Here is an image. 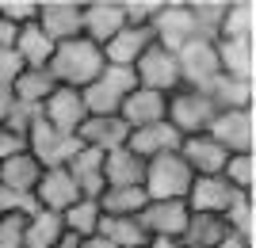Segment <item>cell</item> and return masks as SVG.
<instances>
[{"mask_svg":"<svg viewBox=\"0 0 256 248\" xmlns=\"http://www.w3.org/2000/svg\"><path fill=\"white\" fill-rule=\"evenodd\" d=\"M104 65H107L104 50L80 34V38H69V42L54 46V57H50V65H46V73L54 76V84L76 88V92H80V88H88L100 73H104Z\"/></svg>","mask_w":256,"mask_h":248,"instance_id":"obj_1","label":"cell"},{"mask_svg":"<svg viewBox=\"0 0 256 248\" xmlns=\"http://www.w3.org/2000/svg\"><path fill=\"white\" fill-rule=\"evenodd\" d=\"M192 168L180 161V153H160L153 161H146V176H142V191L150 203H184L188 187H192Z\"/></svg>","mask_w":256,"mask_h":248,"instance_id":"obj_2","label":"cell"},{"mask_svg":"<svg viewBox=\"0 0 256 248\" xmlns=\"http://www.w3.org/2000/svg\"><path fill=\"white\" fill-rule=\"evenodd\" d=\"M134 88H138L134 69L104 65V73H100L88 88H80V99H84V111H88V115H118L122 99H126Z\"/></svg>","mask_w":256,"mask_h":248,"instance_id":"obj_3","label":"cell"},{"mask_svg":"<svg viewBox=\"0 0 256 248\" xmlns=\"http://www.w3.org/2000/svg\"><path fill=\"white\" fill-rule=\"evenodd\" d=\"M150 31H153V42L172 50V54H176L180 46H188L192 38H203L199 27H195V15H192V8H188V0H160Z\"/></svg>","mask_w":256,"mask_h":248,"instance_id":"obj_4","label":"cell"},{"mask_svg":"<svg viewBox=\"0 0 256 248\" xmlns=\"http://www.w3.org/2000/svg\"><path fill=\"white\" fill-rule=\"evenodd\" d=\"M214 115H218V107L210 103V96H206V92H195V88H176L168 96V107H164V119L180 130L184 138L206 134Z\"/></svg>","mask_w":256,"mask_h":248,"instance_id":"obj_5","label":"cell"},{"mask_svg":"<svg viewBox=\"0 0 256 248\" xmlns=\"http://www.w3.org/2000/svg\"><path fill=\"white\" fill-rule=\"evenodd\" d=\"M76 149H80L76 134H65V130L50 126L42 119L27 130V153L38 161V168H65L76 157Z\"/></svg>","mask_w":256,"mask_h":248,"instance_id":"obj_6","label":"cell"},{"mask_svg":"<svg viewBox=\"0 0 256 248\" xmlns=\"http://www.w3.org/2000/svg\"><path fill=\"white\" fill-rule=\"evenodd\" d=\"M206 134H210L226 153H256V107L218 111L214 122L206 126Z\"/></svg>","mask_w":256,"mask_h":248,"instance_id":"obj_7","label":"cell"},{"mask_svg":"<svg viewBox=\"0 0 256 248\" xmlns=\"http://www.w3.org/2000/svg\"><path fill=\"white\" fill-rule=\"evenodd\" d=\"M134 80H138V88H150V92H160V96H172L176 88H184L176 54L164 50V46H157V42L134 61Z\"/></svg>","mask_w":256,"mask_h":248,"instance_id":"obj_8","label":"cell"},{"mask_svg":"<svg viewBox=\"0 0 256 248\" xmlns=\"http://www.w3.org/2000/svg\"><path fill=\"white\" fill-rule=\"evenodd\" d=\"M176 61H180V84L195 88V92H206L218 76V50H214V38H192L188 46L176 50Z\"/></svg>","mask_w":256,"mask_h":248,"instance_id":"obj_9","label":"cell"},{"mask_svg":"<svg viewBox=\"0 0 256 248\" xmlns=\"http://www.w3.org/2000/svg\"><path fill=\"white\" fill-rule=\"evenodd\" d=\"M126 27V15H122V0H84L80 8V34L88 42H111L118 31Z\"/></svg>","mask_w":256,"mask_h":248,"instance_id":"obj_10","label":"cell"},{"mask_svg":"<svg viewBox=\"0 0 256 248\" xmlns=\"http://www.w3.org/2000/svg\"><path fill=\"white\" fill-rule=\"evenodd\" d=\"M80 8L84 0H38V27L46 31L54 46L69 42V38H80Z\"/></svg>","mask_w":256,"mask_h":248,"instance_id":"obj_11","label":"cell"},{"mask_svg":"<svg viewBox=\"0 0 256 248\" xmlns=\"http://www.w3.org/2000/svg\"><path fill=\"white\" fill-rule=\"evenodd\" d=\"M34 199H38V210H54V214H62L76 199H84L76 180L69 176V168H42L38 176V184H34Z\"/></svg>","mask_w":256,"mask_h":248,"instance_id":"obj_12","label":"cell"},{"mask_svg":"<svg viewBox=\"0 0 256 248\" xmlns=\"http://www.w3.org/2000/svg\"><path fill=\"white\" fill-rule=\"evenodd\" d=\"M130 138V126L118 115H88L76 130V141L84 149H96V153H111V149H122Z\"/></svg>","mask_w":256,"mask_h":248,"instance_id":"obj_13","label":"cell"},{"mask_svg":"<svg viewBox=\"0 0 256 248\" xmlns=\"http://www.w3.org/2000/svg\"><path fill=\"white\" fill-rule=\"evenodd\" d=\"M176 153H180V161L192 168V176H222L226 157H230L210 134H192V138H184Z\"/></svg>","mask_w":256,"mask_h":248,"instance_id":"obj_14","label":"cell"},{"mask_svg":"<svg viewBox=\"0 0 256 248\" xmlns=\"http://www.w3.org/2000/svg\"><path fill=\"white\" fill-rule=\"evenodd\" d=\"M230 199H234V187L226 184L222 176H195L192 187H188L184 206H188V214H214V218H222L226 206H230Z\"/></svg>","mask_w":256,"mask_h":248,"instance_id":"obj_15","label":"cell"},{"mask_svg":"<svg viewBox=\"0 0 256 248\" xmlns=\"http://www.w3.org/2000/svg\"><path fill=\"white\" fill-rule=\"evenodd\" d=\"M84 119H88V111H84V99H80V92H76V88H62V84H58L50 96H46V103H42V122L65 130V134H76Z\"/></svg>","mask_w":256,"mask_h":248,"instance_id":"obj_16","label":"cell"},{"mask_svg":"<svg viewBox=\"0 0 256 248\" xmlns=\"http://www.w3.org/2000/svg\"><path fill=\"white\" fill-rule=\"evenodd\" d=\"M180 141H184V134L172 126L168 119H160V122H150V126H142V130H130L126 149L138 153L142 161H153V157H160V153H176Z\"/></svg>","mask_w":256,"mask_h":248,"instance_id":"obj_17","label":"cell"},{"mask_svg":"<svg viewBox=\"0 0 256 248\" xmlns=\"http://www.w3.org/2000/svg\"><path fill=\"white\" fill-rule=\"evenodd\" d=\"M218 73L237 80H256V38H214Z\"/></svg>","mask_w":256,"mask_h":248,"instance_id":"obj_18","label":"cell"},{"mask_svg":"<svg viewBox=\"0 0 256 248\" xmlns=\"http://www.w3.org/2000/svg\"><path fill=\"white\" fill-rule=\"evenodd\" d=\"M150 46H153V31H150V27H130V23H126V27H122L111 42H104L100 50H104V61L107 65L134 69V61H138Z\"/></svg>","mask_w":256,"mask_h":248,"instance_id":"obj_19","label":"cell"},{"mask_svg":"<svg viewBox=\"0 0 256 248\" xmlns=\"http://www.w3.org/2000/svg\"><path fill=\"white\" fill-rule=\"evenodd\" d=\"M164 107H168V96L150 92V88H134V92L122 99L118 119L126 122L130 130H142V126H150V122H160V119H164Z\"/></svg>","mask_w":256,"mask_h":248,"instance_id":"obj_20","label":"cell"},{"mask_svg":"<svg viewBox=\"0 0 256 248\" xmlns=\"http://www.w3.org/2000/svg\"><path fill=\"white\" fill-rule=\"evenodd\" d=\"M138 226L146 229V237H180L188 226V206L184 203H146L138 214Z\"/></svg>","mask_w":256,"mask_h":248,"instance_id":"obj_21","label":"cell"},{"mask_svg":"<svg viewBox=\"0 0 256 248\" xmlns=\"http://www.w3.org/2000/svg\"><path fill=\"white\" fill-rule=\"evenodd\" d=\"M142 176H146V161L138 153L122 149L104 153V184L107 187H142Z\"/></svg>","mask_w":256,"mask_h":248,"instance_id":"obj_22","label":"cell"},{"mask_svg":"<svg viewBox=\"0 0 256 248\" xmlns=\"http://www.w3.org/2000/svg\"><path fill=\"white\" fill-rule=\"evenodd\" d=\"M65 168H69V176L76 180V187H80L84 199H100V195H104V187H107L104 184V153L84 149V145H80L76 157L65 164Z\"/></svg>","mask_w":256,"mask_h":248,"instance_id":"obj_23","label":"cell"},{"mask_svg":"<svg viewBox=\"0 0 256 248\" xmlns=\"http://www.w3.org/2000/svg\"><path fill=\"white\" fill-rule=\"evenodd\" d=\"M12 50L20 54V61L27 65V69H46L54 57V42L46 38V31L38 27V23H27V27H20L16 31V38H12Z\"/></svg>","mask_w":256,"mask_h":248,"instance_id":"obj_24","label":"cell"},{"mask_svg":"<svg viewBox=\"0 0 256 248\" xmlns=\"http://www.w3.org/2000/svg\"><path fill=\"white\" fill-rule=\"evenodd\" d=\"M206 96L218 111H234V107H252L256 103V80H237V76H214V84L206 88Z\"/></svg>","mask_w":256,"mask_h":248,"instance_id":"obj_25","label":"cell"},{"mask_svg":"<svg viewBox=\"0 0 256 248\" xmlns=\"http://www.w3.org/2000/svg\"><path fill=\"white\" fill-rule=\"evenodd\" d=\"M54 88H58V84H54V76L46 73V69H23L8 92H12L16 103H27V107H38V111H42L46 96H50Z\"/></svg>","mask_w":256,"mask_h":248,"instance_id":"obj_26","label":"cell"},{"mask_svg":"<svg viewBox=\"0 0 256 248\" xmlns=\"http://www.w3.org/2000/svg\"><path fill=\"white\" fill-rule=\"evenodd\" d=\"M38 176H42V168H38V161H34L27 149L16 153V157H8V161H0V187H12V191H34Z\"/></svg>","mask_w":256,"mask_h":248,"instance_id":"obj_27","label":"cell"},{"mask_svg":"<svg viewBox=\"0 0 256 248\" xmlns=\"http://www.w3.org/2000/svg\"><path fill=\"white\" fill-rule=\"evenodd\" d=\"M65 237V226H62V214L54 210H34L27 218V233H23V248H54L58 241Z\"/></svg>","mask_w":256,"mask_h":248,"instance_id":"obj_28","label":"cell"},{"mask_svg":"<svg viewBox=\"0 0 256 248\" xmlns=\"http://www.w3.org/2000/svg\"><path fill=\"white\" fill-rule=\"evenodd\" d=\"M100 210L111 218H138L142 210H146V191L142 187H104V195L96 199Z\"/></svg>","mask_w":256,"mask_h":248,"instance_id":"obj_29","label":"cell"},{"mask_svg":"<svg viewBox=\"0 0 256 248\" xmlns=\"http://www.w3.org/2000/svg\"><path fill=\"white\" fill-rule=\"evenodd\" d=\"M218 38H256V4L252 0H226Z\"/></svg>","mask_w":256,"mask_h":248,"instance_id":"obj_30","label":"cell"},{"mask_svg":"<svg viewBox=\"0 0 256 248\" xmlns=\"http://www.w3.org/2000/svg\"><path fill=\"white\" fill-rule=\"evenodd\" d=\"M96 237H104L107 245H115V248H142L146 241H150L146 229L138 226V218H111V214L100 218Z\"/></svg>","mask_w":256,"mask_h":248,"instance_id":"obj_31","label":"cell"},{"mask_svg":"<svg viewBox=\"0 0 256 248\" xmlns=\"http://www.w3.org/2000/svg\"><path fill=\"white\" fill-rule=\"evenodd\" d=\"M222 237H226V222L214 214H188V226L180 233L184 248H214Z\"/></svg>","mask_w":256,"mask_h":248,"instance_id":"obj_32","label":"cell"},{"mask_svg":"<svg viewBox=\"0 0 256 248\" xmlns=\"http://www.w3.org/2000/svg\"><path fill=\"white\" fill-rule=\"evenodd\" d=\"M100 218H104V210H100L96 199H76L69 210H62V226H65V233L84 241V237H96Z\"/></svg>","mask_w":256,"mask_h":248,"instance_id":"obj_33","label":"cell"},{"mask_svg":"<svg viewBox=\"0 0 256 248\" xmlns=\"http://www.w3.org/2000/svg\"><path fill=\"white\" fill-rule=\"evenodd\" d=\"M222 222H226V229H230V233H241V237L252 241V233H256V206H252V191H234V199H230V206H226Z\"/></svg>","mask_w":256,"mask_h":248,"instance_id":"obj_34","label":"cell"},{"mask_svg":"<svg viewBox=\"0 0 256 248\" xmlns=\"http://www.w3.org/2000/svg\"><path fill=\"white\" fill-rule=\"evenodd\" d=\"M222 180L234 191H252L256 187V153H230L222 168Z\"/></svg>","mask_w":256,"mask_h":248,"instance_id":"obj_35","label":"cell"},{"mask_svg":"<svg viewBox=\"0 0 256 248\" xmlns=\"http://www.w3.org/2000/svg\"><path fill=\"white\" fill-rule=\"evenodd\" d=\"M188 8L195 15V27L203 38H218V27H222L226 15V0H188Z\"/></svg>","mask_w":256,"mask_h":248,"instance_id":"obj_36","label":"cell"},{"mask_svg":"<svg viewBox=\"0 0 256 248\" xmlns=\"http://www.w3.org/2000/svg\"><path fill=\"white\" fill-rule=\"evenodd\" d=\"M0 19L20 31L38 19V0H0Z\"/></svg>","mask_w":256,"mask_h":248,"instance_id":"obj_37","label":"cell"},{"mask_svg":"<svg viewBox=\"0 0 256 248\" xmlns=\"http://www.w3.org/2000/svg\"><path fill=\"white\" fill-rule=\"evenodd\" d=\"M34 210H38V199H34V191H12V187H0V214L31 218Z\"/></svg>","mask_w":256,"mask_h":248,"instance_id":"obj_38","label":"cell"},{"mask_svg":"<svg viewBox=\"0 0 256 248\" xmlns=\"http://www.w3.org/2000/svg\"><path fill=\"white\" fill-rule=\"evenodd\" d=\"M157 8H160V0H122V15H126L130 27H150Z\"/></svg>","mask_w":256,"mask_h":248,"instance_id":"obj_39","label":"cell"},{"mask_svg":"<svg viewBox=\"0 0 256 248\" xmlns=\"http://www.w3.org/2000/svg\"><path fill=\"white\" fill-rule=\"evenodd\" d=\"M23 233H27V218L0 214V248H23Z\"/></svg>","mask_w":256,"mask_h":248,"instance_id":"obj_40","label":"cell"},{"mask_svg":"<svg viewBox=\"0 0 256 248\" xmlns=\"http://www.w3.org/2000/svg\"><path fill=\"white\" fill-rule=\"evenodd\" d=\"M23 69H27V65L20 61V54H16L12 46H0V88H12Z\"/></svg>","mask_w":256,"mask_h":248,"instance_id":"obj_41","label":"cell"},{"mask_svg":"<svg viewBox=\"0 0 256 248\" xmlns=\"http://www.w3.org/2000/svg\"><path fill=\"white\" fill-rule=\"evenodd\" d=\"M23 149H27V141L0 122V161H8V157H16V153H23Z\"/></svg>","mask_w":256,"mask_h":248,"instance_id":"obj_42","label":"cell"},{"mask_svg":"<svg viewBox=\"0 0 256 248\" xmlns=\"http://www.w3.org/2000/svg\"><path fill=\"white\" fill-rule=\"evenodd\" d=\"M214 248H256V245H252L248 237H241V233H230V229H226V237L218 241Z\"/></svg>","mask_w":256,"mask_h":248,"instance_id":"obj_43","label":"cell"},{"mask_svg":"<svg viewBox=\"0 0 256 248\" xmlns=\"http://www.w3.org/2000/svg\"><path fill=\"white\" fill-rule=\"evenodd\" d=\"M146 248H184V241L180 237H150Z\"/></svg>","mask_w":256,"mask_h":248,"instance_id":"obj_44","label":"cell"},{"mask_svg":"<svg viewBox=\"0 0 256 248\" xmlns=\"http://www.w3.org/2000/svg\"><path fill=\"white\" fill-rule=\"evenodd\" d=\"M12 38H16V27H8V23L0 19V46H12Z\"/></svg>","mask_w":256,"mask_h":248,"instance_id":"obj_45","label":"cell"},{"mask_svg":"<svg viewBox=\"0 0 256 248\" xmlns=\"http://www.w3.org/2000/svg\"><path fill=\"white\" fill-rule=\"evenodd\" d=\"M80 248H115V245H107L104 237H84V241H80Z\"/></svg>","mask_w":256,"mask_h":248,"instance_id":"obj_46","label":"cell"},{"mask_svg":"<svg viewBox=\"0 0 256 248\" xmlns=\"http://www.w3.org/2000/svg\"><path fill=\"white\" fill-rule=\"evenodd\" d=\"M8 103H12V92L0 88V122H4V115H8Z\"/></svg>","mask_w":256,"mask_h":248,"instance_id":"obj_47","label":"cell"},{"mask_svg":"<svg viewBox=\"0 0 256 248\" xmlns=\"http://www.w3.org/2000/svg\"><path fill=\"white\" fill-rule=\"evenodd\" d=\"M54 248H80V237H73V233H65V237L58 241Z\"/></svg>","mask_w":256,"mask_h":248,"instance_id":"obj_48","label":"cell"},{"mask_svg":"<svg viewBox=\"0 0 256 248\" xmlns=\"http://www.w3.org/2000/svg\"><path fill=\"white\" fill-rule=\"evenodd\" d=\"M142 248H146V245H142Z\"/></svg>","mask_w":256,"mask_h":248,"instance_id":"obj_49","label":"cell"}]
</instances>
